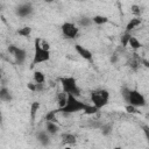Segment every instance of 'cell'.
Segmentation results:
<instances>
[{"mask_svg": "<svg viewBox=\"0 0 149 149\" xmlns=\"http://www.w3.org/2000/svg\"><path fill=\"white\" fill-rule=\"evenodd\" d=\"M86 105H87V102H84V101L79 100L77 97H73V95H69L68 94L66 104L64 105V107H62L58 111L62 112L65 115L74 114V113H78V112H84Z\"/></svg>", "mask_w": 149, "mask_h": 149, "instance_id": "obj_2", "label": "cell"}, {"mask_svg": "<svg viewBox=\"0 0 149 149\" xmlns=\"http://www.w3.org/2000/svg\"><path fill=\"white\" fill-rule=\"evenodd\" d=\"M121 94L123 97V100L127 102V105L134 106L136 108L143 107L147 104L146 97L137 90L134 88H129V87H122L121 90Z\"/></svg>", "mask_w": 149, "mask_h": 149, "instance_id": "obj_1", "label": "cell"}, {"mask_svg": "<svg viewBox=\"0 0 149 149\" xmlns=\"http://www.w3.org/2000/svg\"><path fill=\"white\" fill-rule=\"evenodd\" d=\"M61 140H62V143L64 146H72V144H74L77 142V136L74 134H72V133L66 132V133H62L61 134Z\"/></svg>", "mask_w": 149, "mask_h": 149, "instance_id": "obj_10", "label": "cell"}, {"mask_svg": "<svg viewBox=\"0 0 149 149\" xmlns=\"http://www.w3.org/2000/svg\"><path fill=\"white\" fill-rule=\"evenodd\" d=\"M27 87L31 91V92H36V84L34 83V81H30V83H28L27 84Z\"/></svg>", "mask_w": 149, "mask_h": 149, "instance_id": "obj_28", "label": "cell"}, {"mask_svg": "<svg viewBox=\"0 0 149 149\" xmlns=\"http://www.w3.org/2000/svg\"><path fill=\"white\" fill-rule=\"evenodd\" d=\"M58 109H52L50 112H48L44 116V121L45 122H56L57 121V114H58Z\"/></svg>", "mask_w": 149, "mask_h": 149, "instance_id": "obj_19", "label": "cell"}, {"mask_svg": "<svg viewBox=\"0 0 149 149\" xmlns=\"http://www.w3.org/2000/svg\"><path fill=\"white\" fill-rule=\"evenodd\" d=\"M109 101V92L106 88H95L91 92V102L98 109L105 107Z\"/></svg>", "mask_w": 149, "mask_h": 149, "instance_id": "obj_5", "label": "cell"}, {"mask_svg": "<svg viewBox=\"0 0 149 149\" xmlns=\"http://www.w3.org/2000/svg\"><path fill=\"white\" fill-rule=\"evenodd\" d=\"M2 8H3V6H2V3H0V12L2 10Z\"/></svg>", "mask_w": 149, "mask_h": 149, "instance_id": "obj_31", "label": "cell"}, {"mask_svg": "<svg viewBox=\"0 0 149 149\" xmlns=\"http://www.w3.org/2000/svg\"><path fill=\"white\" fill-rule=\"evenodd\" d=\"M77 23H78L77 24L78 28H87V27H90L92 24V20H91V17L84 16V17H80Z\"/></svg>", "mask_w": 149, "mask_h": 149, "instance_id": "obj_21", "label": "cell"}, {"mask_svg": "<svg viewBox=\"0 0 149 149\" xmlns=\"http://www.w3.org/2000/svg\"><path fill=\"white\" fill-rule=\"evenodd\" d=\"M99 128H100V130H101V134L105 135V136H107V135H109V134L112 133L113 126H112V123H102Z\"/></svg>", "mask_w": 149, "mask_h": 149, "instance_id": "obj_22", "label": "cell"}, {"mask_svg": "<svg viewBox=\"0 0 149 149\" xmlns=\"http://www.w3.org/2000/svg\"><path fill=\"white\" fill-rule=\"evenodd\" d=\"M51 54L50 50H47L42 48L41 45V38L37 37L34 41V54H33V65H37L41 63H45L50 59Z\"/></svg>", "mask_w": 149, "mask_h": 149, "instance_id": "obj_4", "label": "cell"}, {"mask_svg": "<svg viewBox=\"0 0 149 149\" xmlns=\"http://www.w3.org/2000/svg\"><path fill=\"white\" fill-rule=\"evenodd\" d=\"M66 100H68V94L63 91H61L58 94H57V102H58V109H61L62 107H64V105L66 104Z\"/></svg>", "mask_w": 149, "mask_h": 149, "instance_id": "obj_20", "label": "cell"}, {"mask_svg": "<svg viewBox=\"0 0 149 149\" xmlns=\"http://www.w3.org/2000/svg\"><path fill=\"white\" fill-rule=\"evenodd\" d=\"M50 136L57 135L59 132V126L56 122H45V129H44Z\"/></svg>", "mask_w": 149, "mask_h": 149, "instance_id": "obj_13", "label": "cell"}, {"mask_svg": "<svg viewBox=\"0 0 149 149\" xmlns=\"http://www.w3.org/2000/svg\"><path fill=\"white\" fill-rule=\"evenodd\" d=\"M17 34H19L20 36H22V37H28V36H30V34H31V28L28 27V26L22 27V28H20V29L17 30Z\"/></svg>", "mask_w": 149, "mask_h": 149, "instance_id": "obj_23", "label": "cell"}, {"mask_svg": "<svg viewBox=\"0 0 149 149\" xmlns=\"http://www.w3.org/2000/svg\"><path fill=\"white\" fill-rule=\"evenodd\" d=\"M8 52L13 56L16 64H23L24 61L27 59V51L22 48L16 47V45H9Z\"/></svg>", "mask_w": 149, "mask_h": 149, "instance_id": "obj_7", "label": "cell"}, {"mask_svg": "<svg viewBox=\"0 0 149 149\" xmlns=\"http://www.w3.org/2000/svg\"><path fill=\"white\" fill-rule=\"evenodd\" d=\"M13 99L12 97V92L9 91V88H7L6 86L0 87V100L3 102H9Z\"/></svg>", "mask_w": 149, "mask_h": 149, "instance_id": "obj_14", "label": "cell"}, {"mask_svg": "<svg viewBox=\"0 0 149 149\" xmlns=\"http://www.w3.org/2000/svg\"><path fill=\"white\" fill-rule=\"evenodd\" d=\"M91 20H92V23H94L97 26H101V24H105L108 22V17L105 15H94L93 17H91Z\"/></svg>", "mask_w": 149, "mask_h": 149, "instance_id": "obj_18", "label": "cell"}, {"mask_svg": "<svg viewBox=\"0 0 149 149\" xmlns=\"http://www.w3.org/2000/svg\"><path fill=\"white\" fill-rule=\"evenodd\" d=\"M74 50L77 51V54H78L81 58H84V59H86V61H90V62L93 59V54H92L87 48L83 47L81 44H76V45H74Z\"/></svg>", "mask_w": 149, "mask_h": 149, "instance_id": "obj_9", "label": "cell"}, {"mask_svg": "<svg viewBox=\"0 0 149 149\" xmlns=\"http://www.w3.org/2000/svg\"><path fill=\"white\" fill-rule=\"evenodd\" d=\"M98 112H99V109L97 107H94L92 104H87L86 107H85V109H84V113L87 114V115H93V114H95Z\"/></svg>", "mask_w": 149, "mask_h": 149, "instance_id": "obj_24", "label": "cell"}, {"mask_svg": "<svg viewBox=\"0 0 149 149\" xmlns=\"http://www.w3.org/2000/svg\"><path fill=\"white\" fill-rule=\"evenodd\" d=\"M50 135L45 132V130H40V132H37L36 133V139H37V141L43 146V147H48L49 144H50Z\"/></svg>", "mask_w": 149, "mask_h": 149, "instance_id": "obj_11", "label": "cell"}, {"mask_svg": "<svg viewBox=\"0 0 149 149\" xmlns=\"http://www.w3.org/2000/svg\"><path fill=\"white\" fill-rule=\"evenodd\" d=\"M130 10H132V13L134 14V15H136L135 17H140V15H141V7L139 6V5H132V7H130Z\"/></svg>", "mask_w": 149, "mask_h": 149, "instance_id": "obj_25", "label": "cell"}, {"mask_svg": "<svg viewBox=\"0 0 149 149\" xmlns=\"http://www.w3.org/2000/svg\"><path fill=\"white\" fill-rule=\"evenodd\" d=\"M63 149H73V148H72L71 146H64V148H63Z\"/></svg>", "mask_w": 149, "mask_h": 149, "instance_id": "obj_29", "label": "cell"}, {"mask_svg": "<svg viewBox=\"0 0 149 149\" xmlns=\"http://www.w3.org/2000/svg\"><path fill=\"white\" fill-rule=\"evenodd\" d=\"M40 107H41V104H40L38 101H34V102L30 105V119H31V122L35 121Z\"/></svg>", "mask_w": 149, "mask_h": 149, "instance_id": "obj_17", "label": "cell"}, {"mask_svg": "<svg viewBox=\"0 0 149 149\" xmlns=\"http://www.w3.org/2000/svg\"><path fill=\"white\" fill-rule=\"evenodd\" d=\"M33 81L35 84H44L45 83V74L42 72V71H34L33 73Z\"/></svg>", "mask_w": 149, "mask_h": 149, "instance_id": "obj_15", "label": "cell"}, {"mask_svg": "<svg viewBox=\"0 0 149 149\" xmlns=\"http://www.w3.org/2000/svg\"><path fill=\"white\" fill-rule=\"evenodd\" d=\"M113 149H122V148H121V147H114Z\"/></svg>", "mask_w": 149, "mask_h": 149, "instance_id": "obj_32", "label": "cell"}, {"mask_svg": "<svg viewBox=\"0 0 149 149\" xmlns=\"http://www.w3.org/2000/svg\"><path fill=\"white\" fill-rule=\"evenodd\" d=\"M61 30H62L63 36L68 40H74L79 35V28L73 22H64L61 26Z\"/></svg>", "mask_w": 149, "mask_h": 149, "instance_id": "obj_6", "label": "cell"}, {"mask_svg": "<svg viewBox=\"0 0 149 149\" xmlns=\"http://www.w3.org/2000/svg\"><path fill=\"white\" fill-rule=\"evenodd\" d=\"M15 13H16L17 16H20V17H22V19H26V17L31 16V14L34 13L33 3H31V2H22V3H20V5L16 7Z\"/></svg>", "mask_w": 149, "mask_h": 149, "instance_id": "obj_8", "label": "cell"}, {"mask_svg": "<svg viewBox=\"0 0 149 149\" xmlns=\"http://www.w3.org/2000/svg\"><path fill=\"white\" fill-rule=\"evenodd\" d=\"M59 83H61V86H62V91L65 92L66 94L73 95V97H77V98L80 95L81 91H80V87L78 86L77 80H76L74 77H71V76L61 77Z\"/></svg>", "mask_w": 149, "mask_h": 149, "instance_id": "obj_3", "label": "cell"}, {"mask_svg": "<svg viewBox=\"0 0 149 149\" xmlns=\"http://www.w3.org/2000/svg\"><path fill=\"white\" fill-rule=\"evenodd\" d=\"M1 78H2V71L0 70V81H1Z\"/></svg>", "mask_w": 149, "mask_h": 149, "instance_id": "obj_30", "label": "cell"}, {"mask_svg": "<svg viewBox=\"0 0 149 149\" xmlns=\"http://www.w3.org/2000/svg\"><path fill=\"white\" fill-rule=\"evenodd\" d=\"M127 47H130V49H133V50H139L142 47V44H141V42L135 36L130 35V37L128 40V45Z\"/></svg>", "mask_w": 149, "mask_h": 149, "instance_id": "obj_16", "label": "cell"}, {"mask_svg": "<svg viewBox=\"0 0 149 149\" xmlns=\"http://www.w3.org/2000/svg\"><path fill=\"white\" fill-rule=\"evenodd\" d=\"M126 112H127V113H130V114L140 113V112H139V108H136V107H134V106H130V105H126Z\"/></svg>", "mask_w": 149, "mask_h": 149, "instance_id": "obj_27", "label": "cell"}, {"mask_svg": "<svg viewBox=\"0 0 149 149\" xmlns=\"http://www.w3.org/2000/svg\"><path fill=\"white\" fill-rule=\"evenodd\" d=\"M130 35H132V34H129V33H126V31H125V34L121 36V44H122V47H123V48H126V47L128 45V40H129Z\"/></svg>", "mask_w": 149, "mask_h": 149, "instance_id": "obj_26", "label": "cell"}, {"mask_svg": "<svg viewBox=\"0 0 149 149\" xmlns=\"http://www.w3.org/2000/svg\"><path fill=\"white\" fill-rule=\"evenodd\" d=\"M141 23H142V19H141V17H133V19H130V20L128 21V23L126 24L125 31L130 34V31H133V30H135L136 28H139V27L141 26Z\"/></svg>", "mask_w": 149, "mask_h": 149, "instance_id": "obj_12", "label": "cell"}]
</instances>
